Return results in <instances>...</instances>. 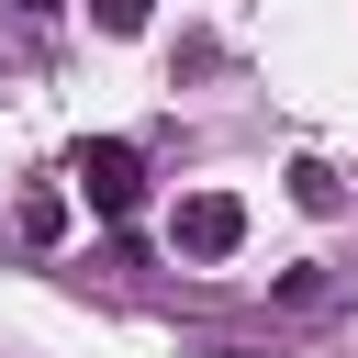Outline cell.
Masks as SVG:
<instances>
[{"mask_svg": "<svg viewBox=\"0 0 358 358\" xmlns=\"http://www.w3.org/2000/svg\"><path fill=\"white\" fill-rule=\"evenodd\" d=\"M78 201H90L101 224H123V213L145 201V157H134L123 134H90V145H78Z\"/></svg>", "mask_w": 358, "mask_h": 358, "instance_id": "6da1fadb", "label": "cell"}, {"mask_svg": "<svg viewBox=\"0 0 358 358\" xmlns=\"http://www.w3.org/2000/svg\"><path fill=\"white\" fill-rule=\"evenodd\" d=\"M168 246H179L190 268L235 257V246H246V201H235V190H190V201H179V224H168Z\"/></svg>", "mask_w": 358, "mask_h": 358, "instance_id": "7a4b0ae2", "label": "cell"}, {"mask_svg": "<svg viewBox=\"0 0 358 358\" xmlns=\"http://www.w3.org/2000/svg\"><path fill=\"white\" fill-rule=\"evenodd\" d=\"M22 246H67V190H22Z\"/></svg>", "mask_w": 358, "mask_h": 358, "instance_id": "3957f363", "label": "cell"}, {"mask_svg": "<svg viewBox=\"0 0 358 358\" xmlns=\"http://www.w3.org/2000/svg\"><path fill=\"white\" fill-rule=\"evenodd\" d=\"M291 201H302V213H324V201H336V168H324V157H302V168H291Z\"/></svg>", "mask_w": 358, "mask_h": 358, "instance_id": "277c9868", "label": "cell"}, {"mask_svg": "<svg viewBox=\"0 0 358 358\" xmlns=\"http://www.w3.org/2000/svg\"><path fill=\"white\" fill-rule=\"evenodd\" d=\"M90 22H101V34H145V22H157V0H90Z\"/></svg>", "mask_w": 358, "mask_h": 358, "instance_id": "5b68a950", "label": "cell"}]
</instances>
